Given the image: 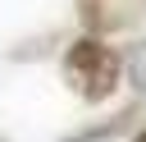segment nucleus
<instances>
[{"mask_svg":"<svg viewBox=\"0 0 146 142\" xmlns=\"http://www.w3.org/2000/svg\"><path fill=\"white\" fill-rule=\"evenodd\" d=\"M132 142H146V128H141V133H137V137H132Z\"/></svg>","mask_w":146,"mask_h":142,"instance_id":"3","label":"nucleus"},{"mask_svg":"<svg viewBox=\"0 0 146 142\" xmlns=\"http://www.w3.org/2000/svg\"><path fill=\"white\" fill-rule=\"evenodd\" d=\"M78 23L96 37H114V32H132L146 14V0H73Z\"/></svg>","mask_w":146,"mask_h":142,"instance_id":"2","label":"nucleus"},{"mask_svg":"<svg viewBox=\"0 0 146 142\" xmlns=\"http://www.w3.org/2000/svg\"><path fill=\"white\" fill-rule=\"evenodd\" d=\"M59 69H64L68 92L78 101H87V105H105L123 87V55L96 32H82L78 41H68Z\"/></svg>","mask_w":146,"mask_h":142,"instance_id":"1","label":"nucleus"}]
</instances>
